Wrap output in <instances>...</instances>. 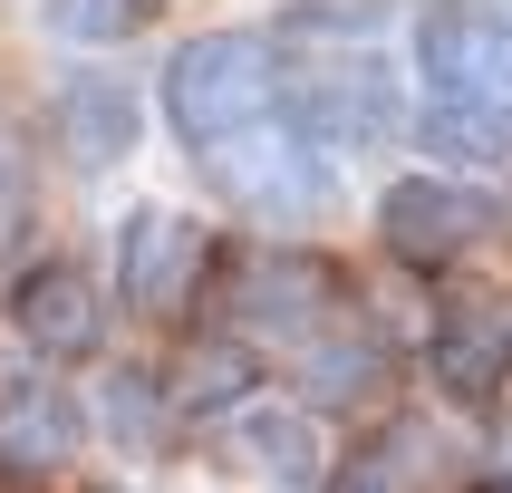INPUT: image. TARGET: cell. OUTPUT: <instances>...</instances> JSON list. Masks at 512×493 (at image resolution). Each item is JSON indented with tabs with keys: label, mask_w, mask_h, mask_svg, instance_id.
Wrapping results in <instances>:
<instances>
[{
	"label": "cell",
	"mask_w": 512,
	"mask_h": 493,
	"mask_svg": "<svg viewBox=\"0 0 512 493\" xmlns=\"http://www.w3.org/2000/svg\"><path fill=\"white\" fill-rule=\"evenodd\" d=\"M426 136L445 155H464V165H503L512 155V107H493V97H426Z\"/></svg>",
	"instance_id": "4fadbf2b"
},
{
	"label": "cell",
	"mask_w": 512,
	"mask_h": 493,
	"mask_svg": "<svg viewBox=\"0 0 512 493\" xmlns=\"http://www.w3.org/2000/svg\"><path fill=\"white\" fill-rule=\"evenodd\" d=\"M339 319V290H329V271L300 252H252L242 261V281H232V329L242 339H271V348H300L319 339Z\"/></svg>",
	"instance_id": "8992f818"
},
{
	"label": "cell",
	"mask_w": 512,
	"mask_h": 493,
	"mask_svg": "<svg viewBox=\"0 0 512 493\" xmlns=\"http://www.w3.org/2000/svg\"><path fill=\"white\" fill-rule=\"evenodd\" d=\"M49 20L68 39H116V29L136 20V0H49Z\"/></svg>",
	"instance_id": "2e32d148"
},
{
	"label": "cell",
	"mask_w": 512,
	"mask_h": 493,
	"mask_svg": "<svg viewBox=\"0 0 512 493\" xmlns=\"http://www.w3.org/2000/svg\"><path fill=\"white\" fill-rule=\"evenodd\" d=\"M203 174H213L232 203H252V213H310V203L329 194V174H319L310 136H290L281 116H261V126H242L232 145H213V155H203Z\"/></svg>",
	"instance_id": "5b68a950"
},
{
	"label": "cell",
	"mask_w": 512,
	"mask_h": 493,
	"mask_svg": "<svg viewBox=\"0 0 512 493\" xmlns=\"http://www.w3.org/2000/svg\"><path fill=\"white\" fill-rule=\"evenodd\" d=\"M10 329H20L39 358H87L97 348V281L78 261H29L10 281Z\"/></svg>",
	"instance_id": "9c48e42d"
},
{
	"label": "cell",
	"mask_w": 512,
	"mask_h": 493,
	"mask_svg": "<svg viewBox=\"0 0 512 493\" xmlns=\"http://www.w3.org/2000/svg\"><path fill=\"white\" fill-rule=\"evenodd\" d=\"M78 455V406L49 377H0V464L10 474H49Z\"/></svg>",
	"instance_id": "30bf717a"
},
{
	"label": "cell",
	"mask_w": 512,
	"mask_h": 493,
	"mask_svg": "<svg viewBox=\"0 0 512 493\" xmlns=\"http://www.w3.org/2000/svg\"><path fill=\"white\" fill-rule=\"evenodd\" d=\"M435 377H445V397L493 406V397H503V377H512V339L493 329L484 310H455L445 329H435Z\"/></svg>",
	"instance_id": "8fae6325"
},
{
	"label": "cell",
	"mask_w": 512,
	"mask_h": 493,
	"mask_svg": "<svg viewBox=\"0 0 512 493\" xmlns=\"http://www.w3.org/2000/svg\"><path fill=\"white\" fill-rule=\"evenodd\" d=\"M232 435H242V464H261V474H281V484L310 474V426H300V416H261V406H252Z\"/></svg>",
	"instance_id": "9a60e30c"
},
{
	"label": "cell",
	"mask_w": 512,
	"mask_h": 493,
	"mask_svg": "<svg viewBox=\"0 0 512 493\" xmlns=\"http://www.w3.org/2000/svg\"><path fill=\"white\" fill-rule=\"evenodd\" d=\"M203 271H213V242H203L194 213H174V203L126 213V232H116V290H126L136 319H184Z\"/></svg>",
	"instance_id": "3957f363"
},
{
	"label": "cell",
	"mask_w": 512,
	"mask_h": 493,
	"mask_svg": "<svg viewBox=\"0 0 512 493\" xmlns=\"http://www.w3.org/2000/svg\"><path fill=\"white\" fill-rule=\"evenodd\" d=\"M49 116H58V145H68V165H126L136 155V136H145V107H136V87L116 78V68H68L58 78V97H49Z\"/></svg>",
	"instance_id": "ba28073f"
},
{
	"label": "cell",
	"mask_w": 512,
	"mask_h": 493,
	"mask_svg": "<svg viewBox=\"0 0 512 493\" xmlns=\"http://www.w3.org/2000/svg\"><path fill=\"white\" fill-rule=\"evenodd\" d=\"M416 474H426L416 426H387V435H368V445L329 474V493H416Z\"/></svg>",
	"instance_id": "5bb4252c"
},
{
	"label": "cell",
	"mask_w": 512,
	"mask_h": 493,
	"mask_svg": "<svg viewBox=\"0 0 512 493\" xmlns=\"http://www.w3.org/2000/svg\"><path fill=\"white\" fill-rule=\"evenodd\" d=\"M377 242L406 271H455L484 242V194H464L455 174H406L377 194Z\"/></svg>",
	"instance_id": "277c9868"
},
{
	"label": "cell",
	"mask_w": 512,
	"mask_h": 493,
	"mask_svg": "<svg viewBox=\"0 0 512 493\" xmlns=\"http://www.w3.org/2000/svg\"><path fill=\"white\" fill-rule=\"evenodd\" d=\"M416 68H426V97H493L512 107V29L484 10H435L416 29Z\"/></svg>",
	"instance_id": "52a82bcc"
},
{
	"label": "cell",
	"mask_w": 512,
	"mask_h": 493,
	"mask_svg": "<svg viewBox=\"0 0 512 493\" xmlns=\"http://www.w3.org/2000/svg\"><path fill=\"white\" fill-rule=\"evenodd\" d=\"M271 78L290 136H387V68L358 39H300L290 58H271Z\"/></svg>",
	"instance_id": "7a4b0ae2"
},
{
	"label": "cell",
	"mask_w": 512,
	"mask_h": 493,
	"mask_svg": "<svg viewBox=\"0 0 512 493\" xmlns=\"http://www.w3.org/2000/svg\"><path fill=\"white\" fill-rule=\"evenodd\" d=\"M290 358H300V387H310L319 406H348V397H368V377L387 368V348H377L368 329H348V319H329V329H319V339H300Z\"/></svg>",
	"instance_id": "7c38bea8"
},
{
	"label": "cell",
	"mask_w": 512,
	"mask_h": 493,
	"mask_svg": "<svg viewBox=\"0 0 512 493\" xmlns=\"http://www.w3.org/2000/svg\"><path fill=\"white\" fill-rule=\"evenodd\" d=\"M271 58H281V49L252 39V29H203V39H184V49L165 58V116H174V136L194 145V155H213V145H232L242 126L281 116Z\"/></svg>",
	"instance_id": "6da1fadb"
}]
</instances>
